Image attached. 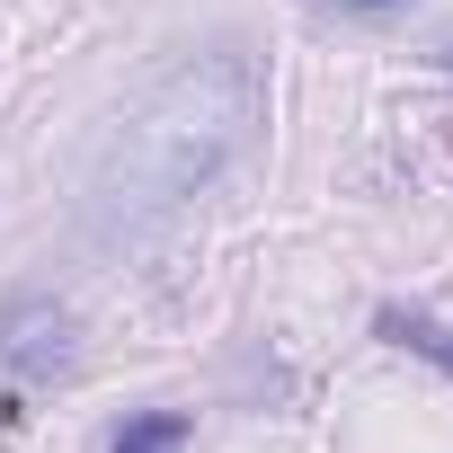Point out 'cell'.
<instances>
[{"mask_svg": "<svg viewBox=\"0 0 453 453\" xmlns=\"http://www.w3.org/2000/svg\"><path fill=\"white\" fill-rule=\"evenodd\" d=\"M267 116V81H258V54L250 45H204V54H178L160 81H142V98L98 134V160H89V222L98 232H142V222L196 204L222 169L250 151Z\"/></svg>", "mask_w": 453, "mask_h": 453, "instance_id": "1", "label": "cell"}, {"mask_svg": "<svg viewBox=\"0 0 453 453\" xmlns=\"http://www.w3.org/2000/svg\"><path fill=\"white\" fill-rule=\"evenodd\" d=\"M81 356V320L45 294H19L10 311H0V365H10L19 382H45V373H72Z\"/></svg>", "mask_w": 453, "mask_h": 453, "instance_id": "2", "label": "cell"}, {"mask_svg": "<svg viewBox=\"0 0 453 453\" xmlns=\"http://www.w3.org/2000/svg\"><path fill=\"white\" fill-rule=\"evenodd\" d=\"M373 329H382L391 347H409V356H426V365H444V373H453V329H444V320H426V311H400V303H382V311H373Z\"/></svg>", "mask_w": 453, "mask_h": 453, "instance_id": "3", "label": "cell"}, {"mask_svg": "<svg viewBox=\"0 0 453 453\" xmlns=\"http://www.w3.org/2000/svg\"><path fill=\"white\" fill-rule=\"evenodd\" d=\"M187 444V418L178 409H142V418H125V435H116V453H178Z\"/></svg>", "mask_w": 453, "mask_h": 453, "instance_id": "4", "label": "cell"}, {"mask_svg": "<svg viewBox=\"0 0 453 453\" xmlns=\"http://www.w3.org/2000/svg\"><path fill=\"white\" fill-rule=\"evenodd\" d=\"M338 10H356V19H373V10H400V0H338Z\"/></svg>", "mask_w": 453, "mask_h": 453, "instance_id": "5", "label": "cell"}, {"mask_svg": "<svg viewBox=\"0 0 453 453\" xmlns=\"http://www.w3.org/2000/svg\"><path fill=\"white\" fill-rule=\"evenodd\" d=\"M435 54H444V63H453V36H444V45H435Z\"/></svg>", "mask_w": 453, "mask_h": 453, "instance_id": "6", "label": "cell"}]
</instances>
